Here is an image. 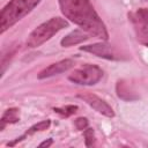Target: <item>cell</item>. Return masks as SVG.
<instances>
[{
  "label": "cell",
  "mask_w": 148,
  "mask_h": 148,
  "mask_svg": "<svg viewBox=\"0 0 148 148\" xmlns=\"http://www.w3.org/2000/svg\"><path fill=\"white\" fill-rule=\"evenodd\" d=\"M61 13L66 18L79 25L89 36L102 40L109 39L106 27L89 0H58Z\"/></svg>",
  "instance_id": "1"
},
{
  "label": "cell",
  "mask_w": 148,
  "mask_h": 148,
  "mask_svg": "<svg viewBox=\"0 0 148 148\" xmlns=\"http://www.w3.org/2000/svg\"><path fill=\"white\" fill-rule=\"evenodd\" d=\"M42 0H10L0 13V34L28 15Z\"/></svg>",
  "instance_id": "2"
},
{
  "label": "cell",
  "mask_w": 148,
  "mask_h": 148,
  "mask_svg": "<svg viewBox=\"0 0 148 148\" xmlns=\"http://www.w3.org/2000/svg\"><path fill=\"white\" fill-rule=\"evenodd\" d=\"M68 27V22L62 17H52L49 21L42 23L36 29H34L28 39H27V46L28 47H38L46 40H49L51 37H53L58 31L65 29Z\"/></svg>",
  "instance_id": "3"
},
{
  "label": "cell",
  "mask_w": 148,
  "mask_h": 148,
  "mask_svg": "<svg viewBox=\"0 0 148 148\" xmlns=\"http://www.w3.org/2000/svg\"><path fill=\"white\" fill-rule=\"evenodd\" d=\"M102 76H103V71L98 66L86 64L80 68L75 69L68 76V80L76 84L94 86L102 79Z\"/></svg>",
  "instance_id": "4"
},
{
  "label": "cell",
  "mask_w": 148,
  "mask_h": 148,
  "mask_svg": "<svg viewBox=\"0 0 148 148\" xmlns=\"http://www.w3.org/2000/svg\"><path fill=\"white\" fill-rule=\"evenodd\" d=\"M79 98L83 99L90 108H92L95 111H97L98 113L108 117V118H112L114 117V112L113 109L102 98H99L97 95L91 94V92H81L77 95Z\"/></svg>",
  "instance_id": "5"
},
{
  "label": "cell",
  "mask_w": 148,
  "mask_h": 148,
  "mask_svg": "<svg viewBox=\"0 0 148 148\" xmlns=\"http://www.w3.org/2000/svg\"><path fill=\"white\" fill-rule=\"evenodd\" d=\"M81 51L84 52H89L92 53L99 58H104L108 60H116V53L112 49V46L110 44H108L105 40L102 43H95V44H90V45H84L80 47Z\"/></svg>",
  "instance_id": "6"
},
{
  "label": "cell",
  "mask_w": 148,
  "mask_h": 148,
  "mask_svg": "<svg viewBox=\"0 0 148 148\" xmlns=\"http://www.w3.org/2000/svg\"><path fill=\"white\" fill-rule=\"evenodd\" d=\"M74 66V61L72 59H64L60 60L58 62L51 64L50 66H47L46 68H44L39 74H38V79H45V77H50L60 73H64L66 71H68L69 68H72Z\"/></svg>",
  "instance_id": "7"
},
{
  "label": "cell",
  "mask_w": 148,
  "mask_h": 148,
  "mask_svg": "<svg viewBox=\"0 0 148 148\" xmlns=\"http://www.w3.org/2000/svg\"><path fill=\"white\" fill-rule=\"evenodd\" d=\"M88 36L89 35L86 31H83L81 29H75L72 32H69L68 35H66L61 39L60 44L64 47H69V46H73V45H76V44H80V43L87 40L89 38Z\"/></svg>",
  "instance_id": "8"
},
{
  "label": "cell",
  "mask_w": 148,
  "mask_h": 148,
  "mask_svg": "<svg viewBox=\"0 0 148 148\" xmlns=\"http://www.w3.org/2000/svg\"><path fill=\"white\" fill-rule=\"evenodd\" d=\"M50 125H51V120H49V119H46V120H43V121H39V123H37V124H35V125H32L23 135H21L20 138H17V139H15L14 141H10V142H8L7 143V146H10V147H13V146H15L16 143H18V142H21V141H23L27 136H30V135H32L34 133H36V132H40V131H44V130H47L49 127H50Z\"/></svg>",
  "instance_id": "9"
},
{
  "label": "cell",
  "mask_w": 148,
  "mask_h": 148,
  "mask_svg": "<svg viewBox=\"0 0 148 148\" xmlns=\"http://www.w3.org/2000/svg\"><path fill=\"white\" fill-rule=\"evenodd\" d=\"M132 22H133V25H134V29H135V32H136V37H138V40L148 46V27L145 25L143 23H141L139 20L135 18V16H133L132 14L130 15Z\"/></svg>",
  "instance_id": "10"
},
{
  "label": "cell",
  "mask_w": 148,
  "mask_h": 148,
  "mask_svg": "<svg viewBox=\"0 0 148 148\" xmlns=\"http://www.w3.org/2000/svg\"><path fill=\"white\" fill-rule=\"evenodd\" d=\"M18 120H20V110H18L17 108L7 109V110L3 112V114H2V117H1V119H0V123H1L0 128H1V131L5 128V126H6L7 124H15V123H17Z\"/></svg>",
  "instance_id": "11"
},
{
  "label": "cell",
  "mask_w": 148,
  "mask_h": 148,
  "mask_svg": "<svg viewBox=\"0 0 148 148\" xmlns=\"http://www.w3.org/2000/svg\"><path fill=\"white\" fill-rule=\"evenodd\" d=\"M117 94L120 98L125 99V101H132V99H135V97L131 96V92H130V89L128 87L121 81V82H118L117 84Z\"/></svg>",
  "instance_id": "12"
},
{
  "label": "cell",
  "mask_w": 148,
  "mask_h": 148,
  "mask_svg": "<svg viewBox=\"0 0 148 148\" xmlns=\"http://www.w3.org/2000/svg\"><path fill=\"white\" fill-rule=\"evenodd\" d=\"M53 110H54V112H57L64 117H69L76 112L77 106L76 105H66L64 108H54Z\"/></svg>",
  "instance_id": "13"
},
{
  "label": "cell",
  "mask_w": 148,
  "mask_h": 148,
  "mask_svg": "<svg viewBox=\"0 0 148 148\" xmlns=\"http://www.w3.org/2000/svg\"><path fill=\"white\" fill-rule=\"evenodd\" d=\"M83 136H84V143L87 147H90L94 145L95 142V135H94V130L92 128H86L83 132Z\"/></svg>",
  "instance_id": "14"
},
{
  "label": "cell",
  "mask_w": 148,
  "mask_h": 148,
  "mask_svg": "<svg viewBox=\"0 0 148 148\" xmlns=\"http://www.w3.org/2000/svg\"><path fill=\"white\" fill-rule=\"evenodd\" d=\"M135 18L139 20L141 23L148 27V9L147 8H140L135 13Z\"/></svg>",
  "instance_id": "15"
},
{
  "label": "cell",
  "mask_w": 148,
  "mask_h": 148,
  "mask_svg": "<svg viewBox=\"0 0 148 148\" xmlns=\"http://www.w3.org/2000/svg\"><path fill=\"white\" fill-rule=\"evenodd\" d=\"M74 124H75V127L79 131H83V130H86L88 127V119L84 118V117H80V118L75 119Z\"/></svg>",
  "instance_id": "16"
},
{
  "label": "cell",
  "mask_w": 148,
  "mask_h": 148,
  "mask_svg": "<svg viewBox=\"0 0 148 148\" xmlns=\"http://www.w3.org/2000/svg\"><path fill=\"white\" fill-rule=\"evenodd\" d=\"M52 143H53V140L52 139H49V140H45V141L40 142L39 143V147H50Z\"/></svg>",
  "instance_id": "17"
}]
</instances>
